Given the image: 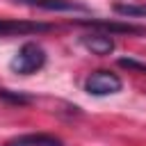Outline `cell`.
<instances>
[{
  "label": "cell",
  "mask_w": 146,
  "mask_h": 146,
  "mask_svg": "<svg viewBox=\"0 0 146 146\" xmlns=\"http://www.w3.org/2000/svg\"><path fill=\"white\" fill-rule=\"evenodd\" d=\"M119 66H123V68H128V71H139V73H146V64H144V62H137V59H130V57L119 59Z\"/></svg>",
  "instance_id": "10"
},
{
  "label": "cell",
  "mask_w": 146,
  "mask_h": 146,
  "mask_svg": "<svg viewBox=\"0 0 146 146\" xmlns=\"http://www.w3.org/2000/svg\"><path fill=\"white\" fill-rule=\"evenodd\" d=\"M46 66V50L41 43L36 41H27L23 43L16 55L9 59V68L11 73H18V75H32L36 71H41Z\"/></svg>",
  "instance_id": "1"
},
{
  "label": "cell",
  "mask_w": 146,
  "mask_h": 146,
  "mask_svg": "<svg viewBox=\"0 0 146 146\" xmlns=\"http://www.w3.org/2000/svg\"><path fill=\"white\" fill-rule=\"evenodd\" d=\"M5 146H64V141L48 132H27L9 139Z\"/></svg>",
  "instance_id": "7"
},
{
  "label": "cell",
  "mask_w": 146,
  "mask_h": 146,
  "mask_svg": "<svg viewBox=\"0 0 146 146\" xmlns=\"http://www.w3.org/2000/svg\"><path fill=\"white\" fill-rule=\"evenodd\" d=\"M80 43H82V46H84L89 52L100 55V57H105V55L114 52V48H116V43H114L112 34H105V32H91V34H82V36H80Z\"/></svg>",
  "instance_id": "6"
},
{
  "label": "cell",
  "mask_w": 146,
  "mask_h": 146,
  "mask_svg": "<svg viewBox=\"0 0 146 146\" xmlns=\"http://www.w3.org/2000/svg\"><path fill=\"white\" fill-rule=\"evenodd\" d=\"M80 25H87L91 30H103L105 34H144L146 27L144 25H132V23H116V21H98V18H89V21H78Z\"/></svg>",
  "instance_id": "5"
},
{
  "label": "cell",
  "mask_w": 146,
  "mask_h": 146,
  "mask_svg": "<svg viewBox=\"0 0 146 146\" xmlns=\"http://www.w3.org/2000/svg\"><path fill=\"white\" fill-rule=\"evenodd\" d=\"M121 89H123V80L116 73L105 71V68H98V71L89 73L87 80H84V91L89 96H98V98L100 96H114Z\"/></svg>",
  "instance_id": "2"
},
{
  "label": "cell",
  "mask_w": 146,
  "mask_h": 146,
  "mask_svg": "<svg viewBox=\"0 0 146 146\" xmlns=\"http://www.w3.org/2000/svg\"><path fill=\"white\" fill-rule=\"evenodd\" d=\"M18 5L32 7V9H43V11H52V14H71V11H89L87 5L78 2V0H14Z\"/></svg>",
  "instance_id": "4"
},
{
  "label": "cell",
  "mask_w": 146,
  "mask_h": 146,
  "mask_svg": "<svg viewBox=\"0 0 146 146\" xmlns=\"http://www.w3.org/2000/svg\"><path fill=\"white\" fill-rule=\"evenodd\" d=\"M0 100H7L11 105H30L32 96L25 91H11V89H0Z\"/></svg>",
  "instance_id": "9"
},
{
  "label": "cell",
  "mask_w": 146,
  "mask_h": 146,
  "mask_svg": "<svg viewBox=\"0 0 146 146\" xmlns=\"http://www.w3.org/2000/svg\"><path fill=\"white\" fill-rule=\"evenodd\" d=\"M114 14L119 16H128V18H144L146 16V5H132V2H116Z\"/></svg>",
  "instance_id": "8"
},
{
  "label": "cell",
  "mask_w": 146,
  "mask_h": 146,
  "mask_svg": "<svg viewBox=\"0 0 146 146\" xmlns=\"http://www.w3.org/2000/svg\"><path fill=\"white\" fill-rule=\"evenodd\" d=\"M55 25L41 23V21H21V18H0V36H27V34H41L50 32Z\"/></svg>",
  "instance_id": "3"
}]
</instances>
